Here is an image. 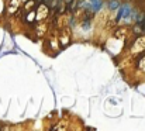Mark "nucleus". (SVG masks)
<instances>
[{"instance_id":"1","label":"nucleus","mask_w":145,"mask_h":131,"mask_svg":"<svg viewBox=\"0 0 145 131\" xmlns=\"http://www.w3.org/2000/svg\"><path fill=\"white\" fill-rule=\"evenodd\" d=\"M118 6H120V3H118L117 0H110V1H109V7H110L111 10H116V9H118Z\"/></svg>"},{"instance_id":"2","label":"nucleus","mask_w":145,"mask_h":131,"mask_svg":"<svg viewBox=\"0 0 145 131\" xmlns=\"http://www.w3.org/2000/svg\"><path fill=\"white\" fill-rule=\"evenodd\" d=\"M92 1L95 3V10H99L100 6H101V1H100V0H92Z\"/></svg>"},{"instance_id":"3","label":"nucleus","mask_w":145,"mask_h":131,"mask_svg":"<svg viewBox=\"0 0 145 131\" xmlns=\"http://www.w3.org/2000/svg\"><path fill=\"white\" fill-rule=\"evenodd\" d=\"M134 33L137 35L138 34H141V33H142V30H141V24H137V25H135V28H134Z\"/></svg>"},{"instance_id":"4","label":"nucleus","mask_w":145,"mask_h":131,"mask_svg":"<svg viewBox=\"0 0 145 131\" xmlns=\"http://www.w3.org/2000/svg\"><path fill=\"white\" fill-rule=\"evenodd\" d=\"M65 1H66V4H71V3H72V0H65Z\"/></svg>"},{"instance_id":"5","label":"nucleus","mask_w":145,"mask_h":131,"mask_svg":"<svg viewBox=\"0 0 145 131\" xmlns=\"http://www.w3.org/2000/svg\"><path fill=\"white\" fill-rule=\"evenodd\" d=\"M42 1H44V3H48V0H42Z\"/></svg>"}]
</instances>
